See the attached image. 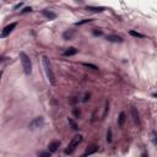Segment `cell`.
<instances>
[{
    "mask_svg": "<svg viewBox=\"0 0 157 157\" xmlns=\"http://www.w3.org/2000/svg\"><path fill=\"white\" fill-rule=\"evenodd\" d=\"M42 61H43V68H44V71H45V75H47V77H48L49 82H50L52 85H55L54 74H53V70H52V66H50V63H49V59H48V57L43 55Z\"/></svg>",
    "mask_w": 157,
    "mask_h": 157,
    "instance_id": "cell-1",
    "label": "cell"
},
{
    "mask_svg": "<svg viewBox=\"0 0 157 157\" xmlns=\"http://www.w3.org/2000/svg\"><path fill=\"white\" fill-rule=\"evenodd\" d=\"M20 59H21L22 68H23L25 74H26V75H29V74L32 72V63H31L29 57L25 53V52H21V53H20Z\"/></svg>",
    "mask_w": 157,
    "mask_h": 157,
    "instance_id": "cell-2",
    "label": "cell"
},
{
    "mask_svg": "<svg viewBox=\"0 0 157 157\" xmlns=\"http://www.w3.org/2000/svg\"><path fill=\"white\" fill-rule=\"evenodd\" d=\"M82 141V135H76V136H74L71 139V141H70V144L68 145V147L65 149V155H71L72 152L75 151V149H76V146L79 145V144Z\"/></svg>",
    "mask_w": 157,
    "mask_h": 157,
    "instance_id": "cell-3",
    "label": "cell"
},
{
    "mask_svg": "<svg viewBox=\"0 0 157 157\" xmlns=\"http://www.w3.org/2000/svg\"><path fill=\"white\" fill-rule=\"evenodd\" d=\"M17 26V22H11L10 25H7L6 27H4V29L1 31V33H0V37L1 38H5V37H7L12 31H14V28Z\"/></svg>",
    "mask_w": 157,
    "mask_h": 157,
    "instance_id": "cell-4",
    "label": "cell"
},
{
    "mask_svg": "<svg viewBox=\"0 0 157 157\" xmlns=\"http://www.w3.org/2000/svg\"><path fill=\"white\" fill-rule=\"evenodd\" d=\"M43 125H44V118H43V117H37V118H34V119L29 123V129L42 128Z\"/></svg>",
    "mask_w": 157,
    "mask_h": 157,
    "instance_id": "cell-5",
    "label": "cell"
},
{
    "mask_svg": "<svg viewBox=\"0 0 157 157\" xmlns=\"http://www.w3.org/2000/svg\"><path fill=\"white\" fill-rule=\"evenodd\" d=\"M106 39H107L108 42H113V43L123 42V38H122L120 36H118V34H108V36L106 37Z\"/></svg>",
    "mask_w": 157,
    "mask_h": 157,
    "instance_id": "cell-6",
    "label": "cell"
},
{
    "mask_svg": "<svg viewBox=\"0 0 157 157\" xmlns=\"http://www.w3.org/2000/svg\"><path fill=\"white\" fill-rule=\"evenodd\" d=\"M76 34V29H68V31H65L64 33H63V38L65 39V41H70L74 38V36Z\"/></svg>",
    "mask_w": 157,
    "mask_h": 157,
    "instance_id": "cell-7",
    "label": "cell"
},
{
    "mask_svg": "<svg viewBox=\"0 0 157 157\" xmlns=\"http://www.w3.org/2000/svg\"><path fill=\"white\" fill-rule=\"evenodd\" d=\"M59 145H60V141H58V140H54V141H52V143L48 145V151L50 152V154H54V152H57L58 147H59Z\"/></svg>",
    "mask_w": 157,
    "mask_h": 157,
    "instance_id": "cell-8",
    "label": "cell"
},
{
    "mask_svg": "<svg viewBox=\"0 0 157 157\" xmlns=\"http://www.w3.org/2000/svg\"><path fill=\"white\" fill-rule=\"evenodd\" d=\"M98 151V146L97 145H91L90 147H87V150L85 151V154L82 155V156H90V155H92V154H96Z\"/></svg>",
    "mask_w": 157,
    "mask_h": 157,
    "instance_id": "cell-9",
    "label": "cell"
},
{
    "mask_svg": "<svg viewBox=\"0 0 157 157\" xmlns=\"http://www.w3.org/2000/svg\"><path fill=\"white\" fill-rule=\"evenodd\" d=\"M131 117H133V119H134V122H135V124L138 125V127H140V118H139V113H138V111H136V108H131Z\"/></svg>",
    "mask_w": 157,
    "mask_h": 157,
    "instance_id": "cell-10",
    "label": "cell"
},
{
    "mask_svg": "<svg viewBox=\"0 0 157 157\" xmlns=\"http://www.w3.org/2000/svg\"><path fill=\"white\" fill-rule=\"evenodd\" d=\"M77 52H79V50H77L76 48L70 47V48H68V49H66V50L63 53V55H64V57H72V55H75Z\"/></svg>",
    "mask_w": 157,
    "mask_h": 157,
    "instance_id": "cell-11",
    "label": "cell"
},
{
    "mask_svg": "<svg viewBox=\"0 0 157 157\" xmlns=\"http://www.w3.org/2000/svg\"><path fill=\"white\" fill-rule=\"evenodd\" d=\"M42 14H43V16H45L48 20H54V18L57 17V14H55V12L49 11V10H43Z\"/></svg>",
    "mask_w": 157,
    "mask_h": 157,
    "instance_id": "cell-12",
    "label": "cell"
},
{
    "mask_svg": "<svg viewBox=\"0 0 157 157\" xmlns=\"http://www.w3.org/2000/svg\"><path fill=\"white\" fill-rule=\"evenodd\" d=\"M124 123H125V113L122 112V113L119 114V118H118V125L122 128V127L124 125Z\"/></svg>",
    "mask_w": 157,
    "mask_h": 157,
    "instance_id": "cell-13",
    "label": "cell"
},
{
    "mask_svg": "<svg viewBox=\"0 0 157 157\" xmlns=\"http://www.w3.org/2000/svg\"><path fill=\"white\" fill-rule=\"evenodd\" d=\"M68 122H69V125L71 127L72 130H79V125H77V123H76L72 118H68Z\"/></svg>",
    "mask_w": 157,
    "mask_h": 157,
    "instance_id": "cell-14",
    "label": "cell"
},
{
    "mask_svg": "<svg viewBox=\"0 0 157 157\" xmlns=\"http://www.w3.org/2000/svg\"><path fill=\"white\" fill-rule=\"evenodd\" d=\"M87 10L88 11H92V12H102L104 10V7H95V6H87Z\"/></svg>",
    "mask_w": 157,
    "mask_h": 157,
    "instance_id": "cell-15",
    "label": "cell"
},
{
    "mask_svg": "<svg viewBox=\"0 0 157 157\" xmlns=\"http://www.w3.org/2000/svg\"><path fill=\"white\" fill-rule=\"evenodd\" d=\"M129 33H130L133 37H136V38H144V37H145L143 33H139V32H136V31H130Z\"/></svg>",
    "mask_w": 157,
    "mask_h": 157,
    "instance_id": "cell-16",
    "label": "cell"
},
{
    "mask_svg": "<svg viewBox=\"0 0 157 157\" xmlns=\"http://www.w3.org/2000/svg\"><path fill=\"white\" fill-rule=\"evenodd\" d=\"M91 21H92V18H84V20H81V21L76 22L75 25H76V26H81V25H85V23H88V22H91Z\"/></svg>",
    "mask_w": 157,
    "mask_h": 157,
    "instance_id": "cell-17",
    "label": "cell"
},
{
    "mask_svg": "<svg viewBox=\"0 0 157 157\" xmlns=\"http://www.w3.org/2000/svg\"><path fill=\"white\" fill-rule=\"evenodd\" d=\"M50 152L49 151H39L38 152V157H50Z\"/></svg>",
    "mask_w": 157,
    "mask_h": 157,
    "instance_id": "cell-18",
    "label": "cell"
},
{
    "mask_svg": "<svg viewBox=\"0 0 157 157\" xmlns=\"http://www.w3.org/2000/svg\"><path fill=\"white\" fill-rule=\"evenodd\" d=\"M107 143H112V129L108 128L107 130Z\"/></svg>",
    "mask_w": 157,
    "mask_h": 157,
    "instance_id": "cell-19",
    "label": "cell"
},
{
    "mask_svg": "<svg viewBox=\"0 0 157 157\" xmlns=\"http://www.w3.org/2000/svg\"><path fill=\"white\" fill-rule=\"evenodd\" d=\"M84 66L91 68V69H93V70H98V66H96V65H93V64H90V63H84Z\"/></svg>",
    "mask_w": 157,
    "mask_h": 157,
    "instance_id": "cell-20",
    "label": "cell"
},
{
    "mask_svg": "<svg viewBox=\"0 0 157 157\" xmlns=\"http://www.w3.org/2000/svg\"><path fill=\"white\" fill-rule=\"evenodd\" d=\"M72 113H74V115H75L76 118L80 117V111H79V108H74V109H72Z\"/></svg>",
    "mask_w": 157,
    "mask_h": 157,
    "instance_id": "cell-21",
    "label": "cell"
},
{
    "mask_svg": "<svg viewBox=\"0 0 157 157\" xmlns=\"http://www.w3.org/2000/svg\"><path fill=\"white\" fill-rule=\"evenodd\" d=\"M31 11H32V7L27 6V7H25L23 10H21V14H26V12H31Z\"/></svg>",
    "mask_w": 157,
    "mask_h": 157,
    "instance_id": "cell-22",
    "label": "cell"
},
{
    "mask_svg": "<svg viewBox=\"0 0 157 157\" xmlns=\"http://www.w3.org/2000/svg\"><path fill=\"white\" fill-rule=\"evenodd\" d=\"M103 32L102 31H97V29H93V36H102Z\"/></svg>",
    "mask_w": 157,
    "mask_h": 157,
    "instance_id": "cell-23",
    "label": "cell"
},
{
    "mask_svg": "<svg viewBox=\"0 0 157 157\" xmlns=\"http://www.w3.org/2000/svg\"><path fill=\"white\" fill-rule=\"evenodd\" d=\"M152 140H154V145H156V133L152 131Z\"/></svg>",
    "mask_w": 157,
    "mask_h": 157,
    "instance_id": "cell-24",
    "label": "cell"
},
{
    "mask_svg": "<svg viewBox=\"0 0 157 157\" xmlns=\"http://www.w3.org/2000/svg\"><path fill=\"white\" fill-rule=\"evenodd\" d=\"M22 5H23V4H22V2H20V4H17V5H15V7H14V9H18V7H21Z\"/></svg>",
    "mask_w": 157,
    "mask_h": 157,
    "instance_id": "cell-25",
    "label": "cell"
},
{
    "mask_svg": "<svg viewBox=\"0 0 157 157\" xmlns=\"http://www.w3.org/2000/svg\"><path fill=\"white\" fill-rule=\"evenodd\" d=\"M88 98H90V93H87V95L85 96V98H84V102H87V100H88Z\"/></svg>",
    "mask_w": 157,
    "mask_h": 157,
    "instance_id": "cell-26",
    "label": "cell"
},
{
    "mask_svg": "<svg viewBox=\"0 0 157 157\" xmlns=\"http://www.w3.org/2000/svg\"><path fill=\"white\" fill-rule=\"evenodd\" d=\"M5 60H6V59H5L4 57H0V63H4Z\"/></svg>",
    "mask_w": 157,
    "mask_h": 157,
    "instance_id": "cell-27",
    "label": "cell"
},
{
    "mask_svg": "<svg viewBox=\"0 0 157 157\" xmlns=\"http://www.w3.org/2000/svg\"><path fill=\"white\" fill-rule=\"evenodd\" d=\"M141 157H149V156H147V154H143V155H141Z\"/></svg>",
    "mask_w": 157,
    "mask_h": 157,
    "instance_id": "cell-28",
    "label": "cell"
},
{
    "mask_svg": "<svg viewBox=\"0 0 157 157\" xmlns=\"http://www.w3.org/2000/svg\"><path fill=\"white\" fill-rule=\"evenodd\" d=\"M1 75H2V71H0V79H1Z\"/></svg>",
    "mask_w": 157,
    "mask_h": 157,
    "instance_id": "cell-29",
    "label": "cell"
},
{
    "mask_svg": "<svg viewBox=\"0 0 157 157\" xmlns=\"http://www.w3.org/2000/svg\"><path fill=\"white\" fill-rule=\"evenodd\" d=\"M81 157H85V156H81Z\"/></svg>",
    "mask_w": 157,
    "mask_h": 157,
    "instance_id": "cell-30",
    "label": "cell"
}]
</instances>
